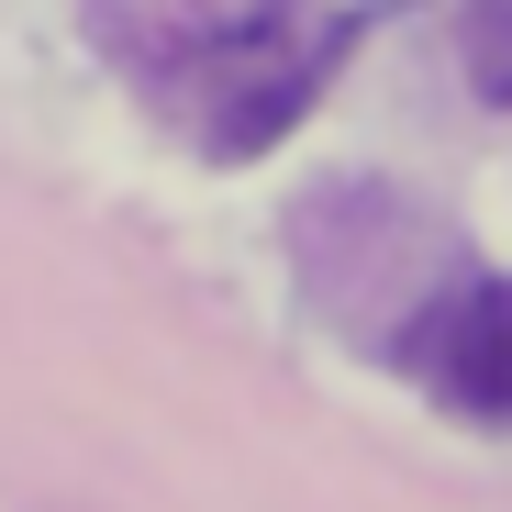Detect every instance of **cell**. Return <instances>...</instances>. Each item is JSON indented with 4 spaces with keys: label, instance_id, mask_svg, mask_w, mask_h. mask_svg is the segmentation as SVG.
<instances>
[{
    "label": "cell",
    "instance_id": "obj_1",
    "mask_svg": "<svg viewBox=\"0 0 512 512\" xmlns=\"http://www.w3.org/2000/svg\"><path fill=\"white\" fill-rule=\"evenodd\" d=\"M334 56H346V23L301 12V0H268L256 23H234V34L212 45V78H201V145H212V156H268V145L301 123V101L323 90Z\"/></svg>",
    "mask_w": 512,
    "mask_h": 512
},
{
    "label": "cell",
    "instance_id": "obj_2",
    "mask_svg": "<svg viewBox=\"0 0 512 512\" xmlns=\"http://www.w3.org/2000/svg\"><path fill=\"white\" fill-rule=\"evenodd\" d=\"M412 368L435 379V401L457 423L512 435V279H468L412 323Z\"/></svg>",
    "mask_w": 512,
    "mask_h": 512
},
{
    "label": "cell",
    "instance_id": "obj_3",
    "mask_svg": "<svg viewBox=\"0 0 512 512\" xmlns=\"http://www.w3.org/2000/svg\"><path fill=\"white\" fill-rule=\"evenodd\" d=\"M468 78H479V90L512 112V0H490V12L468 23Z\"/></svg>",
    "mask_w": 512,
    "mask_h": 512
}]
</instances>
